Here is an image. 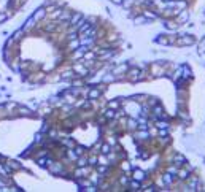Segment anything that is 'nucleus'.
Segmentation results:
<instances>
[{
	"mask_svg": "<svg viewBox=\"0 0 205 192\" xmlns=\"http://www.w3.org/2000/svg\"><path fill=\"white\" fill-rule=\"evenodd\" d=\"M178 43H180V44H192V43H194V38H192V36H189V35H186L184 38H181Z\"/></svg>",
	"mask_w": 205,
	"mask_h": 192,
	"instance_id": "39448f33",
	"label": "nucleus"
},
{
	"mask_svg": "<svg viewBox=\"0 0 205 192\" xmlns=\"http://www.w3.org/2000/svg\"><path fill=\"white\" fill-rule=\"evenodd\" d=\"M134 179L143 181V179H145V173H143L142 170H135V171H134Z\"/></svg>",
	"mask_w": 205,
	"mask_h": 192,
	"instance_id": "20e7f679",
	"label": "nucleus"
},
{
	"mask_svg": "<svg viewBox=\"0 0 205 192\" xmlns=\"http://www.w3.org/2000/svg\"><path fill=\"white\" fill-rule=\"evenodd\" d=\"M96 162H97V157H91L89 159V163H96Z\"/></svg>",
	"mask_w": 205,
	"mask_h": 192,
	"instance_id": "c756f323",
	"label": "nucleus"
},
{
	"mask_svg": "<svg viewBox=\"0 0 205 192\" xmlns=\"http://www.w3.org/2000/svg\"><path fill=\"white\" fill-rule=\"evenodd\" d=\"M165 2H172V0H165Z\"/></svg>",
	"mask_w": 205,
	"mask_h": 192,
	"instance_id": "f704fd0d",
	"label": "nucleus"
},
{
	"mask_svg": "<svg viewBox=\"0 0 205 192\" xmlns=\"http://www.w3.org/2000/svg\"><path fill=\"white\" fill-rule=\"evenodd\" d=\"M169 173H176V168H175V167H170V168H169Z\"/></svg>",
	"mask_w": 205,
	"mask_h": 192,
	"instance_id": "2f4dec72",
	"label": "nucleus"
},
{
	"mask_svg": "<svg viewBox=\"0 0 205 192\" xmlns=\"http://www.w3.org/2000/svg\"><path fill=\"white\" fill-rule=\"evenodd\" d=\"M85 57H86V59H94L96 54H94V52H85Z\"/></svg>",
	"mask_w": 205,
	"mask_h": 192,
	"instance_id": "412c9836",
	"label": "nucleus"
},
{
	"mask_svg": "<svg viewBox=\"0 0 205 192\" xmlns=\"http://www.w3.org/2000/svg\"><path fill=\"white\" fill-rule=\"evenodd\" d=\"M175 160H176V162H178V163H176V165H181V163H180V162H184V157L181 156V154H176V156H175Z\"/></svg>",
	"mask_w": 205,
	"mask_h": 192,
	"instance_id": "9b49d317",
	"label": "nucleus"
},
{
	"mask_svg": "<svg viewBox=\"0 0 205 192\" xmlns=\"http://www.w3.org/2000/svg\"><path fill=\"white\" fill-rule=\"evenodd\" d=\"M100 97V90L99 89H91L89 90V98L91 100H96V98H99Z\"/></svg>",
	"mask_w": 205,
	"mask_h": 192,
	"instance_id": "7ed1b4c3",
	"label": "nucleus"
},
{
	"mask_svg": "<svg viewBox=\"0 0 205 192\" xmlns=\"http://www.w3.org/2000/svg\"><path fill=\"white\" fill-rule=\"evenodd\" d=\"M104 81H107V83H111V81H115V76H113V75H108V76L104 78Z\"/></svg>",
	"mask_w": 205,
	"mask_h": 192,
	"instance_id": "aec40b11",
	"label": "nucleus"
},
{
	"mask_svg": "<svg viewBox=\"0 0 205 192\" xmlns=\"http://www.w3.org/2000/svg\"><path fill=\"white\" fill-rule=\"evenodd\" d=\"M73 70H75V73H80L81 76H85V75H88V73H89V70L86 67H83V65H75V67H73Z\"/></svg>",
	"mask_w": 205,
	"mask_h": 192,
	"instance_id": "f257e3e1",
	"label": "nucleus"
},
{
	"mask_svg": "<svg viewBox=\"0 0 205 192\" xmlns=\"http://www.w3.org/2000/svg\"><path fill=\"white\" fill-rule=\"evenodd\" d=\"M164 113V109L161 106H154V114H162Z\"/></svg>",
	"mask_w": 205,
	"mask_h": 192,
	"instance_id": "f3484780",
	"label": "nucleus"
},
{
	"mask_svg": "<svg viewBox=\"0 0 205 192\" xmlns=\"http://www.w3.org/2000/svg\"><path fill=\"white\" fill-rule=\"evenodd\" d=\"M111 2H113V3H118V5H121V3H123V0H111Z\"/></svg>",
	"mask_w": 205,
	"mask_h": 192,
	"instance_id": "473e14b6",
	"label": "nucleus"
},
{
	"mask_svg": "<svg viewBox=\"0 0 205 192\" xmlns=\"http://www.w3.org/2000/svg\"><path fill=\"white\" fill-rule=\"evenodd\" d=\"M135 22H137V24H142V22H143V24H148L150 21H146L145 17H142V16H140V17H135Z\"/></svg>",
	"mask_w": 205,
	"mask_h": 192,
	"instance_id": "f8f14e48",
	"label": "nucleus"
},
{
	"mask_svg": "<svg viewBox=\"0 0 205 192\" xmlns=\"http://www.w3.org/2000/svg\"><path fill=\"white\" fill-rule=\"evenodd\" d=\"M45 14H46V10L45 8H40V10H37V13L34 14V19L38 21V19H41V17H45Z\"/></svg>",
	"mask_w": 205,
	"mask_h": 192,
	"instance_id": "f03ea898",
	"label": "nucleus"
},
{
	"mask_svg": "<svg viewBox=\"0 0 205 192\" xmlns=\"http://www.w3.org/2000/svg\"><path fill=\"white\" fill-rule=\"evenodd\" d=\"M108 106H110V108H118V106H119V102H110Z\"/></svg>",
	"mask_w": 205,
	"mask_h": 192,
	"instance_id": "b1692460",
	"label": "nucleus"
},
{
	"mask_svg": "<svg viewBox=\"0 0 205 192\" xmlns=\"http://www.w3.org/2000/svg\"><path fill=\"white\" fill-rule=\"evenodd\" d=\"M157 127H159V129H167L169 124H167V122H157Z\"/></svg>",
	"mask_w": 205,
	"mask_h": 192,
	"instance_id": "4be33fe9",
	"label": "nucleus"
},
{
	"mask_svg": "<svg viewBox=\"0 0 205 192\" xmlns=\"http://www.w3.org/2000/svg\"><path fill=\"white\" fill-rule=\"evenodd\" d=\"M105 116H107V117H110V119H111V117H115L116 114H115V111H113V109H108V111L105 113Z\"/></svg>",
	"mask_w": 205,
	"mask_h": 192,
	"instance_id": "dca6fc26",
	"label": "nucleus"
},
{
	"mask_svg": "<svg viewBox=\"0 0 205 192\" xmlns=\"http://www.w3.org/2000/svg\"><path fill=\"white\" fill-rule=\"evenodd\" d=\"M164 179H165V182H167V184H170V182H172V179H173V178H172L170 175H167V176H165Z\"/></svg>",
	"mask_w": 205,
	"mask_h": 192,
	"instance_id": "a878e982",
	"label": "nucleus"
},
{
	"mask_svg": "<svg viewBox=\"0 0 205 192\" xmlns=\"http://www.w3.org/2000/svg\"><path fill=\"white\" fill-rule=\"evenodd\" d=\"M186 19H188V13H186V11L178 14V21H186Z\"/></svg>",
	"mask_w": 205,
	"mask_h": 192,
	"instance_id": "1a4fd4ad",
	"label": "nucleus"
},
{
	"mask_svg": "<svg viewBox=\"0 0 205 192\" xmlns=\"http://www.w3.org/2000/svg\"><path fill=\"white\" fill-rule=\"evenodd\" d=\"M81 17H83L81 13H75V14H73V17H72V21H70V24H75L77 25V22L81 21Z\"/></svg>",
	"mask_w": 205,
	"mask_h": 192,
	"instance_id": "423d86ee",
	"label": "nucleus"
},
{
	"mask_svg": "<svg viewBox=\"0 0 205 192\" xmlns=\"http://www.w3.org/2000/svg\"><path fill=\"white\" fill-rule=\"evenodd\" d=\"M135 135L138 136V138H148V136H150V133H148L146 130H145V132H137Z\"/></svg>",
	"mask_w": 205,
	"mask_h": 192,
	"instance_id": "0eeeda50",
	"label": "nucleus"
},
{
	"mask_svg": "<svg viewBox=\"0 0 205 192\" xmlns=\"http://www.w3.org/2000/svg\"><path fill=\"white\" fill-rule=\"evenodd\" d=\"M5 184H3V181H0V187H3Z\"/></svg>",
	"mask_w": 205,
	"mask_h": 192,
	"instance_id": "72a5a7b5",
	"label": "nucleus"
},
{
	"mask_svg": "<svg viewBox=\"0 0 205 192\" xmlns=\"http://www.w3.org/2000/svg\"><path fill=\"white\" fill-rule=\"evenodd\" d=\"M97 160L102 163V165H107L108 163V160H107V157H104V156H100V157H97Z\"/></svg>",
	"mask_w": 205,
	"mask_h": 192,
	"instance_id": "2eb2a0df",
	"label": "nucleus"
},
{
	"mask_svg": "<svg viewBox=\"0 0 205 192\" xmlns=\"http://www.w3.org/2000/svg\"><path fill=\"white\" fill-rule=\"evenodd\" d=\"M178 176L183 178V179H184V178H188V171H186V170H180V171H178Z\"/></svg>",
	"mask_w": 205,
	"mask_h": 192,
	"instance_id": "4468645a",
	"label": "nucleus"
},
{
	"mask_svg": "<svg viewBox=\"0 0 205 192\" xmlns=\"http://www.w3.org/2000/svg\"><path fill=\"white\" fill-rule=\"evenodd\" d=\"M130 186H132V187H135V189H137V187H138V186H140V184H138V181L135 179V181H132V182H130Z\"/></svg>",
	"mask_w": 205,
	"mask_h": 192,
	"instance_id": "bb28decb",
	"label": "nucleus"
},
{
	"mask_svg": "<svg viewBox=\"0 0 205 192\" xmlns=\"http://www.w3.org/2000/svg\"><path fill=\"white\" fill-rule=\"evenodd\" d=\"M102 152H104V154H108V152H110V146H108V144H104V146H102Z\"/></svg>",
	"mask_w": 205,
	"mask_h": 192,
	"instance_id": "a211bd4d",
	"label": "nucleus"
},
{
	"mask_svg": "<svg viewBox=\"0 0 205 192\" xmlns=\"http://www.w3.org/2000/svg\"><path fill=\"white\" fill-rule=\"evenodd\" d=\"M77 46H80V40H75L70 43V48H77Z\"/></svg>",
	"mask_w": 205,
	"mask_h": 192,
	"instance_id": "5701e85b",
	"label": "nucleus"
},
{
	"mask_svg": "<svg viewBox=\"0 0 205 192\" xmlns=\"http://www.w3.org/2000/svg\"><path fill=\"white\" fill-rule=\"evenodd\" d=\"M19 113H21L22 116H27V114H29V113H30V109H27V108L21 106V108H19Z\"/></svg>",
	"mask_w": 205,
	"mask_h": 192,
	"instance_id": "ddd939ff",
	"label": "nucleus"
},
{
	"mask_svg": "<svg viewBox=\"0 0 205 192\" xmlns=\"http://www.w3.org/2000/svg\"><path fill=\"white\" fill-rule=\"evenodd\" d=\"M105 170H107V167H104V165H102V167H99V171H100V173H104Z\"/></svg>",
	"mask_w": 205,
	"mask_h": 192,
	"instance_id": "7c9ffc66",
	"label": "nucleus"
},
{
	"mask_svg": "<svg viewBox=\"0 0 205 192\" xmlns=\"http://www.w3.org/2000/svg\"><path fill=\"white\" fill-rule=\"evenodd\" d=\"M78 165L80 167H85L86 165V159H78Z\"/></svg>",
	"mask_w": 205,
	"mask_h": 192,
	"instance_id": "393cba45",
	"label": "nucleus"
},
{
	"mask_svg": "<svg viewBox=\"0 0 205 192\" xmlns=\"http://www.w3.org/2000/svg\"><path fill=\"white\" fill-rule=\"evenodd\" d=\"M145 14H146L148 17H150V19H154V17H156V14H153V13H148V11H145Z\"/></svg>",
	"mask_w": 205,
	"mask_h": 192,
	"instance_id": "cd10ccee",
	"label": "nucleus"
},
{
	"mask_svg": "<svg viewBox=\"0 0 205 192\" xmlns=\"http://www.w3.org/2000/svg\"><path fill=\"white\" fill-rule=\"evenodd\" d=\"M126 70H127V65H121L119 68L115 70V73H121V71H126Z\"/></svg>",
	"mask_w": 205,
	"mask_h": 192,
	"instance_id": "6ab92c4d",
	"label": "nucleus"
},
{
	"mask_svg": "<svg viewBox=\"0 0 205 192\" xmlns=\"http://www.w3.org/2000/svg\"><path fill=\"white\" fill-rule=\"evenodd\" d=\"M5 19H6V14L5 13H0V22H3Z\"/></svg>",
	"mask_w": 205,
	"mask_h": 192,
	"instance_id": "c85d7f7f",
	"label": "nucleus"
},
{
	"mask_svg": "<svg viewBox=\"0 0 205 192\" xmlns=\"http://www.w3.org/2000/svg\"><path fill=\"white\" fill-rule=\"evenodd\" d=\"M127 124H129V127H130V129H137V125H138L135 119H129V122H127Z\"/></svg>",
	"mask_w": 205,
	"mask_h": 192,
	"instance_id": "9d476101",
	"label": "nucleus"
},
{
	"mask_svg": "<svg viewBox=\"0 0 205 192\" xmlns=\"http://www.w3.org/2000/svg\"><path fill=\"white\" fill-rule=\"evenodd\" d=\"M59 17H61V21H69V17H70V14H69V13H65V11H62Z\"/></svg>",
	"mask_w": 205,
	"mask_h": 192,
	"instance_id": "6e6552de",
	"label": "nucleus"
}]
</instances>
